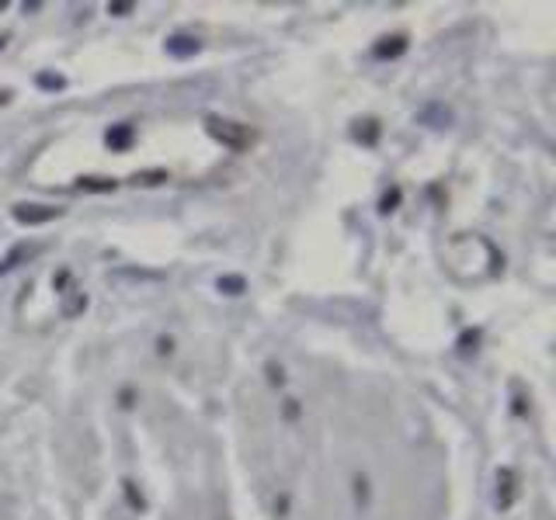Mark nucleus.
I'll return each mask as SVG.
<instances>
[{
  "mask_svg": "<svg viewBox=\"0 0 556 520\" xmlns=\"http://www.w3.org/2000/svg\"><path fill=\"white\" fill-rule=\"evenodd\" d=\"M418 119H421V121H438V125H449V111H445L442 104H431V108H425Z\"/></svg>",
  "mask_w": 556,
  "mask_h": 520,
  "instance_id": "6",
  "label": "nucleus"
},
{
  "mask_svg": "<svg viewBox=\"0 0 556 520\" xmlns=\"http://www.w3.org/2000/svg\"><path fill=\"white\" fill-rule=\"evenodd\" d=\"M403 52V39H383L379 42V49H376V56L386 59V56H400Z\"/></svg>",
  "mask_w": 556,
  "mask_h": 520,
  "instance_id": "5",
  "label": "nucleus"
},
{
  "mask_svg": "<svg viewBox=\"0 0 556 520\" xmlns=\"http://www.w3.org/2000/svg\"><path fill=\"white\" fill-rule=\"evenodd\" d=\"M129 143H132V128H129V125H115V128L108 132V146H112V150H126Z\"/></svg>",
  "mask_w": 556,
  "mask_h": 520,
  "instance_id": "4",
  "label": "nucleus"
},
{
  "mask_svg": "<svg viewBox=\"0 0 556 520\" xmlns=\"http://www.w3.org/2000/svg\"><path fill=\"white\" fill-rule=\"evenodd\" d=\"M112 11H115V14H129V11H132V4H112Z\"/></svg>",
  "mask_w": 556,
  "mask_h": 520,
  "instance_id": "10",
  "label": "nucleus"
},
{
  "mask_svg": "<svg viewBox=\"0 0 556 520\" xmlns=\"http://www.w3.org/2000/svg\"><path fill=\"white\" fill-rule=\"evenodd\" d=\"M167 52H171V56H177V59H188V56H195V52H199V39L174 35V39H167Z\"/></svg>",
  "mask_w": 556,
  "mask_h": 520,
  "instance_id": "3",
  "label": "nucleus"
},
{
  "mask_svg": "<svg viewBox=\"0 0 556 520\" xmlns=\"http://www.w3.org/2000/svg\"><path fill=\"white\" fill-rule=\"evenodd\" d=\"M209 125H213V135H215V139L230 143L233 150H244V146L251 143V132H247L244 125H233V121H223V119H209Z\"/></svg>",
  "mask_w": 556,
  "mask_h": 520,
  "instance_id": "1",
  "label": "nucleus"
},
{
  "mask_svg": "<svg viewBox=\"0 0 556 520\" xmlns=\"http://www.w3.org/2000/svg\"><path fill=\"white\" fill-rule=\"evenodd\" d=\"M219 291H233V295H240V291H244V281L240 278H219Z\"/></svg>",
  "mask_w": 556,
  "mask_h": 520,
  "instance_id": "7",
  "label": "nucleus"
},
{
  "mask_svg": "<svg viewBox=\"0 0 556 520\" xmlns=\"http://www.w3.org/2000/svg\"><path fill=\"white\" fill-rule=\"evenodd\" d=\"M59 215V208H49V205H18L14 208V219L18 222H28V226H35V222H52Z\"/></svg>",
  "mask_w": 556,
  "mask_h": 520,
  "instance_id": "2",
  "label": "nucleus"
},
{
  "mask_svg": "<svg viewBox=\"0 0 556 520\" xmlns=\"http://www.w3.org/2000/svg\"><path fill=\"white\" fill-rule=\"evenodd\" d=\"M39 83H42V87H63L59 77H56V80H52V77H39Z\"/></svg>",
  "mask_w": 556,
  "mask_h": 520,
  "instance_id": "9",
  "label": "nucleus"
},
{
  "mask_svg": "<svg viewBox=\"0 0 556 520\" xmlns=\"http://www.w3.org/2000/svg\"><path fill=\"white\" fill-rule=\"evenodd\" d=\"M81 188H90V191H108V188H115V181H94V177H87V181H81Z\"/></svg>",
  "mask_w": 556,
  "mask_h": 520,
  "instance_id": "8",
  "label": "nucleus"
}]
</instances>
